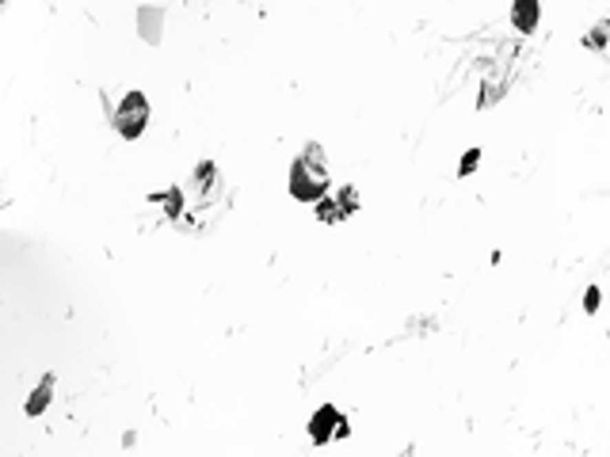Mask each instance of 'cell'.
<instances>
[{
	"mask_svg": "<svg viewBox=\"0 0 610 457\" xmlns=\"http://www.w3.org/2000/svg\"><path fill=\"white\" fill-rule=\"evenodd\" d=\"M50 392H54V377H42V385H39V389H34V396L27 400V412H31V416H39V412L46 408Z\"/></svg>",
	"mask_w": 610,
	"mask_h": 457,
	"instance_id": "6",
	"label": "cell"
},
{
	"mask_svg": "<svg viewBox=\"0 0 610 457\" xmlns=\"http://www.w3.org/2000/svg\"><path fill=\"white\" fill-rule=\"evenodd\" d=\"M145 123H149V99L141 92H126L123 103L115 107V130L134 141V138H141Z\"/></svg>",
	"mask_w": 610,
	"mask_h": 457,
	"instance_id": "2",
	"label": "cell"
},
{
	"mask_svg": "<svg viewBox=\"0 0 610 457\" xmlns=\"http://www.w3.org/2000/svg\"><path fill=\"white\" fill-rule=\"evenodd\" d=\"M332 176H328V164H324L321 145H305V153L294 160L290 168V195L297 202H321L324 191H328Z\"/></svg>",
	"mask_w": 610,
	"mask_h": 457,
	"instance_id": "1",
	"label": "cell"
},
{
	"mask_svg": "<svg viewBox=\"0 0 610 457\" xmlns=\"http://www.w3.org/2000/svg\"><path fill=\"white\" fill-rule=\"evenodd\" d=\"M538 16H542V8H538V0H512V23L519 27L523 34L534 31L538 27Z\"/></svg>",
	"mask_w": 610,
	"mask_h": 457,
	"instance_id": "4",
	"label": "cell"
},
{
	"mask_svg": "<svg viewBox=\"0 0 610 457\" xmlns=\"http://www.w3.org/2000/svg\"><path fill=\"white\" fill-rule=\"evenodd\" d=\"M477 149H470V153H465V160H462V171H473V164H477Z\"/></svg>",
	"mask_w": 610,
	"mask_h": 457,
	"instance_id": "7",
	"label": "cell"
},
{
	"mask_svg": "<svg viewBox=\"0 0 610 457\" xmlns=\"http://www.w3.org/2000/svg\"><path fill=\"white\" fill-rule=\"evenodd\" d=\"M160 23H165V12H160V8H141V12H138L141 39H145V42H153V46L160 42Z\"/></svg>",
	"mask_w": 610,
	"mask_h": 457,
	"instance_id": "5",
	"label": "cell"
},
{
	"mask_svg": "<svg viewBox=\"0 0 610 457\" xmlns=\"http://www.w3.org/2000/svg\"><path fill=\"white\" fill-rule=\"evenodd\" d=\"M309 434H313V442H332L336 434H347L344 427V416H339L332 404H324L321 412H317L313 419H309Z\"/></svg>",
	"mask_w": 610,
	"mask_h": 457,
	"instance_id": "3",
	"label": "cell"
}]
</instances>
